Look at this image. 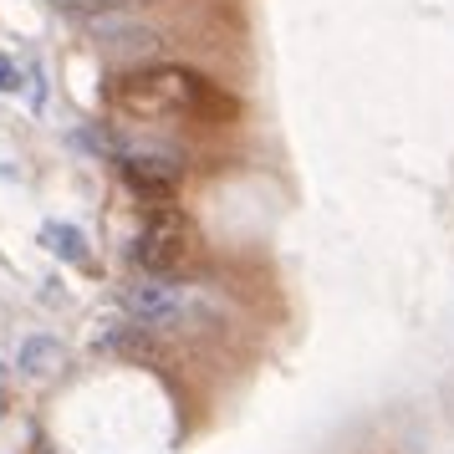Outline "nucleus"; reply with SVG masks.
I'll use <instances>...</instances> for the list:
<instances>
[{"label": "nucleus", "instance_id": "1", "mask_svg": "<svg viewBox=\"0 0 454 454\" xmlns=\"http://www.w3.org/2000/svg\"><path fill=\"white\" fill-rule=\"evenodd\" d=\"M123 307L133 311V322H144L153 332H168V327H184L189 311H194V286L174 281V276H138L133 286L123 291Z\"/></svg>", "mask_w": 454, "mask_h": 454}, {"label": "nucleus", "instance_id": "2", "mask_svg": "<svg viewBox=\"0 0 454 454\" xmlns=\"http://www.w3.org/2000/svg\"><path fill=\"white\" fill-rule=\"evenodd\" d=\"M194 261V230L184 215H153L133 240V266L148 276H174Z\"/></svg>", "mask_w": 454, "mask_h": 454}, {"label": "nucleus", "instance_id": "3", "mask_svg": "<svg viewBox=\"0 0 454 454\" xmlns=\"http://www.w3.org/2000/svg\"><path fill=\"white\" fill-rule=\"evenodd\" d=\"M118 164H123L128 189H133L138 200H153V205H164L168 194L179 189V179H184L179 153H168V148H159V144L118 148Z\"/></svg>", "mask_w": 454, "mask_h": 454}, {"label": "nucleus", "instance_id": "4", "mask_svg": "<svg viewBox=\"0 0 454 454\" xmlns=\"http://www.w3.org/2000/svg\"><path fill=\"white\" fill-rule=\"evenodd\" d=\"M57 363H62V342L46 337V332L26 337L21 352H16V368H21L26 378H46V372H57Z\"/></svg>", "mask_w": 454, "mask_h": 454}, {"label": "nucleus", "instance_id": "5", "mask_svg": "<svg viewBox=\"0 0 454 454\" xmlns=\"http://www.w3.org/2000/svg\"><path fill=\"white\" fill-rule=\"evenodd\" d=\"M42 246L51 250L57 261H67V266H82V261H87V235L77 225H67V220L42 225Z\"/></svg>", "mask_w": 454, "mask_h": 454}, {"label": "nucleus", "instance_id": "6", "mask_svg": "<svg viewBox=\"0 0 454 454\" xmlns=\"http://www.w3.org/2000/svg\"><path fill=\"white\" fill-rule=\"evenodd\" d=\"M57 11H67V16H82V21H92V16H107V11H133V0H51Z\"/></svg>", "mask_w": 454, "mask_h": 454}, {"label": "nucleus", "instance_id": "7", "mask_svg": "<svg viewBox=\"0 0 454 454\" xmlns=\"http://www.w3.org/2000/svg\"><path fill=\"white\" fill-rule=\"evenodd\" d=\"M0 92H21V67L11 57H0Z\"/></svg>", "mask_w": 454, "mask_h": 454}]
</instances>
